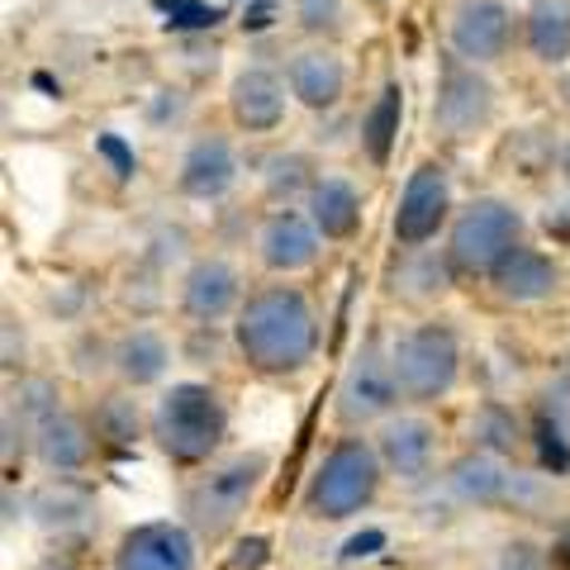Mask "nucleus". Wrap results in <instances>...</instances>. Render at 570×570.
Wrapping results in <instances>:
<instances>
[{
    "label": "nucleus",
    "instance_id": "obj_3",
    "mask_svg": "<svg viewBox=\"0 0 570 570\" xmlns=\"http://www.w3.org/2000/svg\"><path fill=\"white\" fill-rule=\"evenodd\" d=\"M381 480H385V466H381L376 442L362 433H347L318 456L314 475L305 480V494H299V509L314 523H347L362 509L376 504Z\"/></svg>",
    "mask_w": 570,
    "mask_h": 570
},
{
    "label": "nucleus",
    "instance_id": "obj_31",
    "mask_svg": "<svg viewBox=\"0 0 570 570\" xmlns=\"http://www.w3.org/2000/svg\"><path fill=\"white\" fill-rule=\"evenodd\" d=\"M471 438H475V448L504 456V452L519 448V419H513L504 404H480L475 423H471Z\"/></svg>",
    "mask_w": 570,
    "mask_h": 570
},
{
    "label": "nucleus",
    "instance_id": "obj_33",
    "mask_svg": "<svg viewBox=\"0 0 570 570\" xmlns=\"http://www.w3.org/2000/svg\"><path fill=\"white\" fill-rule=\"evenodd\" d=\"M6 376H14V366H24V328H20V318L6 314Z\"/></svg>",
    "mask_w": 570,
    "mask_h": 570
},
{
    "label": "nucleus",
    "instance_id": "obj_25",
    "mask_svg": "<svg viewBox=\"0 0 570 570\" xmlns=\"http://www.w3.org/2000/svg\"><path fill=\"white\" fill-rule=\"evenodd\" d=\"M91 513H96V499L81 485H71L67 475L33 499V523H39L43 532H71V528H81L86 519H91Z\"/></svg>",
    "mask_w": 570,
    "mask_h": 570
},
{
    "label": "nucleus",
    "instance_id": "obj_34",
    "mask_svg": "<svg viewBox=\"0 0 570 570\" xmlns=\"http://www.w3.org/2000/svg\"><path fill=\"white\" fill-rule=\"evenodd\" d=\"M385 542V532H362V538H352L347 551H343V561H362V557H376V547Z\"/></svg>",
    "mask_w": 570,
    "mask_h": 570
},
{
    "label": "nucleus",
    "instance_id": "obj_32",
    "mask_svg": "<svg viewBox=\"0 0 570 570\" xmlns=\"http://www.w3.org/2000/svg\"><path fill=\"white\" fill-rule=\"evenodd\" d=\"M538 433H542V466L551 475H561L570 466V423L557 404L542 409V423H538Z\"/></svg>",
    "mask_w": 570,
    "mask_h": 570
},
{
    "label": "nucleus",
    "instance_id": "obj_6",
    "mask_svg": "<svg viewBox=\"0 0 570 570\" xmlns=\"http://www.w3.org/2000/svg\"><path fill=\"white\" fill-rule=\"evenodd\" d=\"M528 219L523 209L504 195H475L471 205L456 209L448 228V262L461 276H490L513 247H523Z\"/></svg>",
    "mask_w": 570,
    "mask_h": 570
},
{
    "label": "nucleus",
    "instance_id": "obj_26",
    "mask_svg": "<svg viewBox=\"0 0 570 570\" xmlns=\"http://www.w3.org/2000/svg\"><path fill=\"white\" fill-rule=\"evenodd\" d=\"M91 428L96 438L115 442V448H129V442L142 438V409L134 400V390H110V395H100L96 409H91Z\"/></svg>",
    "mask_w": 570,
    "mask_h": 570
},
{
    "label": "nucleus",
    "instance_id": "obj_7",
    "mask_svg": "<svg viewBox=\"0 0 570 570\" xmlns=\"http://www.w3.org/2000/svg\"><path fill=\"white\" fill-rule=\"evenodd\" d=\"M494 81L485 77V67L461 62L456 52L438 62V81H433V134L448 142H466L475 134L490 129L494 119Z\"/></svg>",
    "mask_w": 570,
    "mask_h": 570
},
{
    "label": "nucleus",
    "instance_id": "obj_22",
    "mask_svg": "<svg viewBox=\"0 0 570 570\" xmlns=\"http://www.w3.org/2000/svg\"><path fill=\"white\" fill-rule=\"evenodd\" d=\"M305 209L314 228L324 234V243H352L362 228V190H356L343 171H318L314 186L305 195Z\"/></svg>",
    "mask_w": 570,
    "mask_h": 570
},
{
    "label": "nucleus",
    "instance_id": "obj_37",
    "mask_svg": "<svg viewBox=\"0 0 570 570\" xmlns=\"http://www.w3.org/2000/svg\"><path fill=\"white\" fill-rule=\"evenodd\" d=\"M566 171H570V153H566Z\"/></svg>",
    "mask_w": 570,
    "mask_h": 570
},
{
    "label": "nucleus",
    "instance_id": "obj_11",
    "mask_svg": "<svg viewBox=\"0 0 570 570\" xmlns=\"http://www.w3.org/2000/svg\"><path fill=\"white\" fill-rule=\"evenodd\" d=\"M513 39H519V14L504 0H456L448 14V52H456L461 62H504Z\"/></svg>",
    "mask_w": 570,
    "mask_h": 570
},
{
    "label": "nucleus",
    "instance_id": "obj_35",
    "mask_svg": "<svg viewBox=\"0 0 570 570\" xmlns=\"http://www.w3.org/2000/svg\"><path fill=\"white\" fill-rule=\"evenodd\" d=\"M100 153H105V157H115V163H119V176H129V171H134V157L124 153V148H119V142H115L110 134L100 138Z\"/></svg>",
    "mask_w": 570,
    "mask_h": 570
},
{
    "label": "nucleus",
    "instance_id": "obj_18",
    "mask_svg": "<svg viewBox=\"0 0 570 570\" xmlns=\"http://www.w3.org/2000/svg\"><path fill=\"white\" fill-rule=\"evenodd\" d=\"M490 285L504 305H542V299H557L561 285H566V272L557 257H547L542 247H513L490 272Z\"/></svg>",
    "mask_w": 570,
    "mask_h": 570
},
{
    "label": "nucleus",
    "instance_id": "obj_17",
    "mask_svg": "<svg viewBox=\"0 0 570 570\" xmlns=\"http://www.w3.org/2000/svg\"><path fill=\"white\" fill-rule=\"evenodd\" d=\"M285 86H291L295 105L314 115H328L347 96V62L333 43H305L285 58Z\"/></svg>",
    "mask_w": 570,
    "mask_h": 570
},
{
    "label": "nucleus",
    "instance_id": "obj_5",
    "mask_svg": "<svg viewBox=\"0 0 570 570\" xmlns=\"http://www.w3.org/2000/svg\"><path fill=\"white\" fill-rule=\"evenodd\" d=\"M390 366H395L404 404H438L448 400L461 381V337L442 318L409 324L390 343Z\"/></svg>",
    "mask_w": 570,
    "mask_h": 570
},
{
    "label": "nucleus",
    "instance_id": "obj_28",
    "mask_svg": "<svg viewBox=\"0 0 570 570\" xmlns=\"http://www.w3.org/2000/svg\"><path fill=\"white\" fill-rule=\"evenodd\" d=\"M295 29L314 43H333L337 33H347V0H291Z\"/></svg>",
    "mask_w": 570,
    "mask_h": 570
},
{
    "label": "nucleus",
    "instance_id": "obj_23",
    "mask_svg": "<svg viewBox=\"0 0 570 570\" xmlns=\"http://www.w3.org/2000/svg\"><path fill=\"white\" fill-rule=\"evenodd\" d=\"M400 124H404V86L400 81H385L371 105L362 110V124H356V142H362L366 163L371 167H390L395 157V142H400Z\"/></svg>",
    "mask_w": 570,
    "mask_h": 570
},
{
    "label": "nucleus",
    "instance_id": "obj_30",
    "mask_svg": "<svg viewBox=\"0 0 570 570\" xmlns=\"http://www.w3.org/2000/svg\"><path fill=\"white\" fill-rule=\"evenodd\" d=\"M262 181H266V195H272L276 205H295V195H309L314 176H309V163L299 153H276L262 163Z\"/></svg>",
    "mask_w": 570,
    "mask_h": 570
},
{
    "label": "nucleus",
    "instance_id": "obj_19",
    "mask_svg": "<svg viewBox=\"0 0 570 570\" xmlns=\"http://www.w3.org/2000/svg\"><path fill=\"white\" fill-rule=\"evenodd\" d=\"M110 371L124 390H148V385H163L167 371H171V343L163 328L153 324H134L124 328L115 343H110Z\"/></svg>",
    "mask_w": 570,
    "mask_h": 570
},
{
    "label": "nucleus",
    "instance_id": "obj_10",
    "mask_svg": "<svg viewBox=\"0 0 570 570\" xmlns=\"http://www.w3.org/2000/svg\"><path fill=\"white\" fill-rule=\"evenodd\" d=\"M253 253L266 276L291 281L324 257V234L314 228L305 205H276L262 214V224L253 234Z\"/></svg>",
    "mask_w": 570,
    "mask_h": 570
},
{
    "label": "nucleus",
    "instance_id": "obj_4",
    "mask_svg": "<svg viewBox=\"0 0 570 570\" xmlns=\"http://www.w3.org/2000/svg\"><path fill=\"white\" fill-rule=\"evenodd\" d=\"M266 471H272L266 452H234L224 461H209V471L195 475L181 494V519L195 528V538L200 542L228 538L243 523V513L253 509Z\"/></svg>",
    "mask_w": 570,
    "mask_h": 570
},
{
    "label": "nucleus",
    "instance_id": "obj_12",
    "mask_svg": "<svg viewBox=\"0 0 570 570\" xmlns=\"http://www.w3.org/2000/svg\"><path fill=\"white\" fill-rule=\"evenodd\" d=\"M243 272L224 253H205L195 257L186 272H181V285H176V309L181 318H190L195 328H214L224 318H234L243 309Z\"/></svg>",
    "mask_w": 570,
    "mask_h": 570
},
{
    "label": "nucleus",
    "instance_id": "obj_15",
    "mask_svg": "<svg viewBox=\"0 0 570 570\" xmlns=\"http://www.w3.org/2000/svg\"><path fill=\"white\" fill-rule=\"evenodd\" d=\"M291 100L295 96L285 86V71L266 62H247L228 81V119L238 134H276L291 115Z\"/></svg>",
    "mask_w": 570,
    "mask_h": 570
},
{
    "label": "nucleus",
    "instance_id": "obj_38",
    "mask_svg": "<svg viewBox=\"0 0 570 570\" xmlns=\"http://www.w3.org/2000/svg\"><path fill=\"white\" fill-rule=\"evenodd\" d=\"M371 6H381V0H371Z\"/></svg>",
    "mask_w": 570,
    "mask_h": 570
},
{
    "label": "nucleus",
    "instance_id": "obj_36",
    "mask_svg": "<svg viewBox=\"0 0 570 570\" xmlns=\"http://www.w3.org/2000/svg\"><path fill=\"white\" fill-rule=\"evenodd\" d=\"M39 570H67V561H43Z\"/></svg>",
    "mask_w": 570,
    "mask_h": 570
},
{
    "label": "nucleus",
    "instance_id": "obj_2",
    "mask_svg": "<svg viewBox=\"0 0 570 570\" xmlns=\"http://www.w3.org/2000/svg\"><path fill=\"white\" fill-rule=\"evenodd\" d=\"M148 433L171 466H209L228 438V404L205 381H171L153 404Z\"/></svg>",
    "mask_w": 570,
    "mask_h": 570
},
{
    "label": "nucleus",
    "instance_id": "obj_27",
    "mask_svg": "<svg viewBox=\"0 0 570 570\" xmlns=\"http://www.w3.org/2000/svg\"><path fill=\"white\" fill-rule=\"evenodd\" d=\"M6 404H10L29 428H39L43 419L62 414V390H58V381H52V376H20V385L6 390Z\"/></svg>",
    "mask_w": 570,
    "mask_h": 570
},
{
    "label": "nucleus",
    "instance_id": "obj_24",
    "mask_svg": "<svg viewBox=\"0 0 570 570\" xmlns=\"http://www.w3.org/2000/svg\"><path fill=\"white\" fill-rule=\"evenodd\" d=\"M523 43L532 62L566 67L570 62V0H532L523 14Z\"/></svg>",
    "mask_w": 570,
    "mask_h": 570
},
{
    "label": "nucleus",
    "instance_id": "obj_13",
    "mask_svg": "<svg viewBox=\"0 0 570 570\" xmlns=\"http://www.w3.org/2000/svg\"><path fill=\"white\" fill-rule=\"evenodd\" d=\"M115 570H200V538L186 519L134 523L115 542Z\"/></svg>",
    "mask_w": 570,
    "mask_h": 570
},
{
    "label": "nucleus",
    "instance_id": "obj_21",
    "mask_svg": "<svg viewBox=\"0 0 570 570\" xmlns=\"http://www.w3.org/2000/svg\"><path fill=\"white\" fill-rule=\"evenodd\" d=\"M509 480H513V471L504 466V456L471 448L448 466L442 485H448V494L466 509H499V504H509Z\"/></svg>",
    "mask_w": 570,
    "mask_h": 570
},
{
    "label": "nucleus",
    "instance_id": "obj_8",
    "mask_svg": "<svg viewBox=\"0 0 570 570\" xmlns=\"http://www.w3.org/2000/svg\"><path fill=\"white\" fill-rule=\"evenodd\" d=\"M400 381H395V366H390V347L381 343H366L356 347V356L343 366L337 376V390H333V414L343 428L362 433L371 423H385L390 414L400 409Z\"/></svg>",
    "mask_w": 570,
    "mask_h": 570
},
{
    "label": "nucleus",
    "instance_id": "obj_14",
    "mask_svg": "<svg viewBox=\"0 0 570 570\" xmlns=\"http://www.w3.org/2000/svg\"><path fill=\"white\" fill-rule=\"evenodd\" d=\"M238 176H243L238 148L224 129H200L176 157V195H186L195 205L224 200L238 186Z\"/></svg>",
    "mask_w": 570,
    "mask_h": 570
},
{
    "label": "nucleus",
    "instance_id": "obj_1",
    "mask_svg": "<svg viewBox=\"0 0 570 570\" xmlns=\"http://www.w3.org/2000/svg\"><path fill=\"white\" fill-rule=\"evenodd\" d=\"M234 352L257 376H299L318 356V309L291 281L262 285L234 314Z\"/></svg>",
    "mask_w": 570,
    "mask_h": 570
},
{
    "label": "nucleus",
    "instance_id": "obj_16",
    "mask_svg": "<svg viewBox=\"0 0 570 570\" xmlns=\"http://www.w3.org/2000/svg\"><path fill=\"white\" fill-rule=\"evenodd\" d=\"M371 442L381 452L385 480L400 485H423L438 466V423L428 414H390Z\"/></svg>",
    "mask_w": 570,
    "mask_h": 570
},
{
    "label": "nucleus",
    "instance_id": "obj_9",
    "mask_svg": "<svg viewBox=\"0 0 570 570\" xmlns=\"http://www.w3.org/2000/svg\"><path fill=\"white\" fill-rule=\"evenodd\" d=\"M456 219V200H452V176L442 163H419L404 176L395 214H390V234L404 253H419L438 234H448Z\"/></svg>",
    "mask_w": 570,
    "mask_h": 570
},
{
    "label": "nucleus",
    "instance_id": "obj_29",
    "mask_svg": "<svg viewBox=\"0 0 570 570\" xmlns=\"http://www.w3.org/2000/svg\"><path fill=\"white\" fill-rule=\"evenodd\" d=\"M448 281H452V262L448 253L442 257H423V247L414 253V262L400 272V295L414 299V305H428V299H442L448 295Z\"/></svg>",
    "mask_w": 570,
    "mask_h": 570
},
{
    "label": "nucleus",
    "instance_id": "obj_20",
    "mask_svg": "<svg viewBox=\"0 0 570 570\" xmlns=\"http://www.w3.org/2000/svg\"><path fill=\"white\" fill-rule=\"evenodd\" d=\"M48 475H77L91 466L96 456V428L86 423L81 414H71V409H62V414L43 419L39 428H33V452H29Z\"/></svg>",
    "mask_w": 570,
    "mask_h": 570
}]
</instances>
